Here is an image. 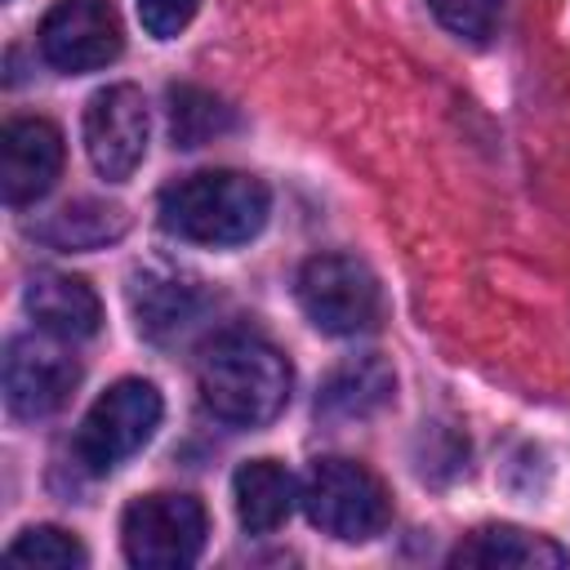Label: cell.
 <instances>
[{"mask_svg": "<svg viewBox=\"0 0 570 570\" xmlns=\"http://www.w3.org/2000/svg\"><path fill=\"white\" fill-rule=\"evenodd\" d=\"M62 169V134L58 125L40 116H22L4 125L0 138V187L9 205H31L40 200Z\"/></svg>", "mask_w": 570, "mask_h": 570, "instance_id": "30bf717a", "label": "cell"}, {"mask_svg": "<svg viewBox=\"0 0 570 570\" xmlns=\"http://www.w3.org/2000/svg\"><path fill=\"white\" fill-rule=\"evenodd\" d=\"M298 503L316 530L343 543H365L392 521V499L383 481L356 459H316L303 476Z\"/></svg>", "mask_w": 570, "mask_h": 570, "instance_id": "3957f363", "label": "cell"}, {"mask_svg": "<svg viewBox=\"0 0 570 570\" xmlns=\"http://www.w3.org/2000/svg\"><path fill=\"white\" fill-rule=\"evenodd\" d=\"M27 312L45 334H53L62 343L94 338L102 325L98 294L71 272H36L27 281Z\"/></svg>", "mask_w": 570, "mask_h": 570, "instance_id": "7c38bea8", "label": "cell"}, {"mask_svg": "<svg viewBox=\"0 0 570 570\" xmlns=\"http://www.w3.org/2000/svg\"><path fill=\"white\" fill-rule=\"evenodd\" d=\"M298 494H303V485L276 459H249L232 476L236 521H240L245 534H272L276 525H285V517L294 512Z\"/></svg>", "mask_w": 570, "mask_h": 570, "instance_id": "5bb4252c", "label": "cell"}, {"mask_svg": "<svg viewBox=\"0 0 570 570\" xmlns=\"http://www.w3.org/2000/svg\"><path fill=\"white\" fill-rule=\"evenodd\" d=\"M428 4H432L436 22L445 31H454L468 45H485L499 27V4L503 0H428Z\"/></svg>", "mask_w": 570, "mask_h": 570, "instance_id": "d6986e66", "label": "cell"}, {"mask_svg": "<svg viewBox=\"0 0 570 570\" xmlns=\"http://www.w3.org/2000/svg\"><path fill=\"white\" fill-rule=\"evenodd\" d=\"M205 307V285L178 267H165V263H147V267H134L129 276V312L138 321V334L147 338H174L183 334Z\"/></svg>", "mask_w": 570, "mask_h": 570, "instance_id": "8fae6325", "label": "cell"}, {"mask_svg": "<svg viewBox=\"0 0 570 570\" xmlns=\"http://www.w3.org/2000/svg\"><path fill=\"white\" fill-rule=\"evenodd\" d=\"M205 508L191 494H142L120 517V543L125 557L142 570H183L205 548Z\"/></svg>", "mask_w": 570, "mask_h": 570, "instance_id": "8992f818", "label": "cell"}, {"mask_svg": "<svg viewBox=\"0 0 570 570\" xmlns=\"http://www.w3.org/2000/svg\"><path fill=\"white\" fill-rule=\"evenodd\" d=\"M200 401L232 428H263L289 405L294 370L281 347L258 334H218L196 365Z\"/></svg>", "mask_w": 570, "mask_h": 570, "instance_id": "6da1fadb", "label": "cell"}, {"mask_svg": "<svg viewBox=\"0 0 570 570\" xmlns=\"http://www.w3.org/2000/svg\"><path fill=\"white\" fill-rule=\"evenodd\" d=\"M396 392V374L383 356H347L343 365L330 370V379L321 383L316 396V414L330 423H352V419H370L379 414Z\"/></svg>", "mask_w": 570, "mask_h": 570, "instance_id": "4fadbf2b", "label": "cell"}, {"mask_svg": "<svg viewBox=\"0 0 570 570\" xmlns=\"http://www.w3.org/2000/svg\"><path fill=\"white\" fill-rule=\"evenodd\" d=\"M120 49L125 31L111 0H58L40 22V53L53 71L85 76L116 62Z\"/></svg>", "mask_w": 570, "mask_h": 570, "instance_id": "52a82bcc", "label": "cell"}, {"mask_svg": "<svg viewBox=\"0 0 570 570\" xmlns=\"http://www.w3.org/2000/svg\"><path fill=\"white\" fill-rule=\"evenodd\" d=\"M80 383L76 356L53 334H18L4 352V405L18 419H45L67 405Z\"/></svg>", "mask_w": 570, "mask_h": 570, "instance_id": "ba28073f", "label": "cell"}, {"mask_svg": "<svg viewBox=\"0 0 570 570\" xmlns=\"http://www.w3.org/2000/svg\"><path fill=\"white\" fill-rule=\"evenodd\" d=\"M454 566H512V570H561L570 566V552L552 543L548 534L521 530V525H481L468 534L454 557Z\"/></svg>", "mask_w": 570, "mask_h": 570, "instance_id": "9a60e30c", "label": "cell"}, {"mask_svg": "<svg viewBox=\"0 0 570 570\" xmlns=\"http://www.w3.org/2000/svg\"><path fill=\"white\" fill-rule=\"evenodd\" d=\"M165 401L156 392V383L147 379H120L111 383L80 419L76 432V459L85 463V472L107 476L111 468H120L125 459H134L160 428Z\"/></svg>", "mask_w": 570, "mask_h": 570, "instance_id": "277c9868", "label": "cell"}, {"mask_svg": "<svg viewBox=\"0 0 570 570\" xmlns=\"http://www.w3.org/2000/svg\"><path fill=\"white\" fill-rule=\"evenodd\" d=\"M129 218L120 205H98V200H80V205H67L58 209L49 223L36 227L40 240H49L53 249H98L116 236H125Z\"/></svg>", "mask_w": 570, "mask_h": 570, "instance_id": "2e32d148", "label": "cell"}, {"mask_svg": "<svg viewBox=\"0 0 570 570\" xmlns=\"http://www.w3.org/2000/svg\"><path fill=\"white\" fill-rule=\"evenodd\" d=\"M85 151L107 183H125L147 156V98L134 85H107L85 107Z\"/></svg>", "mask_w": 570, "mask_h": 570, "instance_id": "9c48e42d", "label": "cell"}, {"mask_svg": "<svg viewBox=\"0 0 570 570\" xmlns=\"http://www.w3.org/2000/svg\"><path fill=\"white\" fill-rule=\"evenodd\" d=\"M298 307L303 316L334 338H352L379 325L383 316V294L374 272L352 258V254H316L298 267Z\"/></svg>", "mask_w": 570, "mask_h": 570, "instance_id": "5b68a950", "label": "cell"}, {"mask_svg": "<svg viewBox=\"0 0 570 570\" xmlns=\"http://www.w3.org/2000/svg\"><path fill=\"white\" fill-rule=\"evenodd\" d=\"M9 561H22V566H49V570H76L89 561L85 543L58 525H31L22 530L9 548H4Z\"/></svg>", "mask_w": 570, "mask_h": 570, "instance_id": "ac0fdd59", "label": "cell"}, {"mask_svg": "<svg viewBox=\"0 0 570 570\" xmlns=\"http://www.w3.org/2000/svg\"><path fill=\"white\" fill-rule=\"evenodd\" d=\"M232 125H236L232 107L223 98H214L209 89H196V85L169 89V134H174V147H205L218 134H227Z\"/></svg>", "mask_w": 570, "mask_h": 570, "instance_id": "e0dca14e", "label": "cell"}, {"mask_svg": "<svg viewBox=\"0 0 570 570\" xmlns=\"http://www.w3.org/2000/svg\"><path fill=\"white\" fill-rule=\"evenodd\" d=\"M134 4H138L142 31L156 40H174L200 9V0H134Z\"/></svg>", "mask_w": 570, "mask_h": 570, "instance_id": "ffe728a7", "label": "cell"}, {"mask_svg": "<svg viewBox=\"0 0 570 570\" xmlns=\"http://www.w3.org/2000/svg\"><path fill=\"white\" fill-rule=\"evenodd\" d=\"M272 209L267 187L240 169H196L160 191V227L191 245H245Z\"/></svg>", "mask_w": 570, "mask_h": 570, "instance_id": "7a4b0ae2", "label": "cell"}]
</instances>
